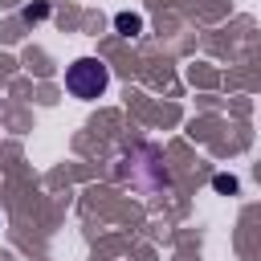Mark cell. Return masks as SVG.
<instances>
[{"label":"cell","instance_id":"cell-1","mask_svg":"<svg viewBox=\"0 0 261 261\" xmlns=\"http://www.w3.org/2000/svg\"><path fill=\"white\" fill-rule=\"evenodd\" d=\"M106 86H110V69H106V61H98V57H77L69 69H65V90L73 94V98H102L106 94Z\"/></svg>","mask_w":261,"mask_h":261},{"label":"cell","instance_id":"cell-4","mask_svg":"<svg viewBox=\"0 0 261 261\" xmlns=\"http://www.w3.org/2000/svg\"><path fill=\"white\" fill-rule=\"evenodd\" d=\"M41 16H45V4H29L24 8V20H41Z\"/></svg>","mask_w":261,"mask_h":261},{"label":"cell","instance_id":"cell-3","mask_svg":"<svg viewBox=\"0 0 261 261\" xmlns=\"http://www.w3.org/2000/svg\"><path fill=\"white\" fill-rule=\"evenodd\" d=\"M212 184H216V192H237V179L232 175H216Z\"/></svg>","mask_w":261,"mask_h":261},{"label":"cell","instance_id":"cell-2","mask_svg":"<svg viewBox=\"0 0 261 261\" xmlns=\"http://www.w3.org/2000/svg\"><path fill=\"white\" fill-rule=\"evenodd\" d=\"M114 29H118L122 37H139V33H143V16H139V12H118V16H114Z\"/></svg>","mask_w":261,"mask_h":261}]
</instances>
